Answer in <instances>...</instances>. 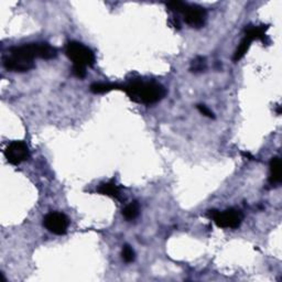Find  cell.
Masks as SVG:
<instances>
[{"instance_id":"cell-10","label":"cell","mask_w":282,"mask_h":282,"mask_svg":"<svg viewBox=\"0 0 282 282\" xmlns=\"http://www.w3.org/2000/svg\"><path fill=\"white\" fill-rule=\"evenodd\" d=\"M268 26H248L245 29V37L249 38L251 41L260 40L264 42L266 39V31L268 30Z\"/></svg>"},{"instance_id":"cell-14","label":"cell","mask_w":282,"mask_h":282,"mask_svg":"<svg viewBox=\"0 0 282 282\" xmlns=\"http://www.w3.org/2000/svg\"><path fill=\"white\" fill-rule=\"evenodd\" d=\"M206 69V62L203 56H197L191 63V72L200 73Z\"/></svg>"},{"instance_id":"cell-7","label":"cell","mask_w":282,"mask_h":282,"mask_svg":"<svg viewBox=\"0 0 282 282\" xmlns=\"http://www.w3.org/2000/svg\"><path fill=\"white\" fill-rule=\"evenodd\" d=\"M3 66L11 72H27L35 67V62H28L16 56H8L3 60Z\"/></svg>"},{"instance_id":"cell-8","label":"cell","mask_w":282,"mask_h":282,"mask_svg":"<svg viewBox=\"0 0 282 282\" xmlns=\"http://www.w3.org/2000/svg\"><path fill=\"white\" fill-rule=\"evenodd\" d=\"M282 180V163L280 158L275 157L270 161V176L269 182L271 185L279 184Z\"/></svg>"},{"instance_id":"cell-4","label":"cell","mask_w":282,"mask_h":282,"mask_svg":"<svg viewBox=\"0 0 282 282\" xmlns=\"http://www.w3.org/2000/svg\"><path fill=\"white\" fill-rule=\"evenodd\" d=\"M43 224L45 228L48 229L50 233L54 235H64L66 234L67 228H69L70 221L66 215L63 213L51 212L46 214L43 218Z\"/></svg>"},{"instance_id":"cell-19","label":"cell","mask_w":282,"mask_h":282,"mask_svg":"<svg viewBox=\"0 0 282 282\" xmlns=\"http://www.w3.org/2000/svg\"><path fill=\"white\" fill-rule=\"evenodd\" d=\"M242 154L244 155L245 158H248L249 160H255V157L254 155H251L249 152H242Z\"/></svg>"},{"instance_id":"cell-3","label":"cell","mask_w":282,"mask_h":282,"mask_svg":"<svg viewBox=\"0 0 282 282\" xmlns=\"http://www.w3.org/2000/svg\"><path fill=\"white\" fill-rule=\"evenodd\" d=\"M208 217L215 222V224L221 228L236 229L241 226L244 220V215L241 210L229 208L224 212H218L216 209H212L208 212Z\"/></svg>"},{"instance_id":"cell-13","label":"cell","mask_w":282,"mask_h":282,"mask_svg":"<svg viewBox=\"0 0 282 282\" xmlns=\"http://www.w3.org/2000/svg\"><path fill=\"white\" fill-rule=\"evenodd\" d=\"M123 215L127 221L136 220L139 215V204L137 202H133V203L126 206L123 210Z\"/></svg>"},{"instance_id":"cell-15","label":"cell","mask_w":282,"mask_h":282,"mask_svg":"<svg viewBox=\"0 0 282 282\" xmlns=\"http://www.w3.org/2000/svg\"><path fill=\"white\" fill-rule=\"evenodd\" d=\"M121 256H123L124 262L127 263H132L133 260H134V251L129 245H125L124 246L123 254H121Z\"/></svg>"},{"instance_id":"cell-17","label":"cell","mask_w":282,"mask_h":282,"mask_svg":"<svg viewBox=\"0 0 282 282\" xmlns=\"http://www.w3.org/2000/svg\"><path fill=\"white\" fill-rule=\"evenodd\" d=\"M72 72L76 77L84 78L86 76V67L79 66V65H73Z\"/></svg>"},{"instance_id":"cell-1","label":"cell","mask_w":282,"mask_h":282,"mask_svg":"<svg viewBox=\"0 0 282 282\" xmlns=\"http://www.w3.org/2000/svg\"><path fill=\"white\" fill-rule=\"evenodd\" d=\"M123 91L136 103L151 105L161 100L167 94L166 88L154 82L134 81L124 86Z\"/></svg>"},{"instance_id":"cell-18","label":"cell","mask_w":282,"mask_h":282,"mask_svg":"<svg viewBox=\"0 0 282 282\" xmlns=\"http://www.w3.org/2000/svg\"><path fill=\"white\" fill-rule=\"evenodd\" d=\"M197 109H199V112L201 113H203L204 116H206V117H208V118H215V116H214V113H213V112L210 111L209 108H207L205 106V105H197Z\"/></svg>"},{"instance_id":"cell-12","label":"cell","mask_w":282,"mask_h":282,"mask_svg":"<svg viewBox=\"0 0 282 282\" xmlns=\"http://www.w3.org/2000/svg\"><path fill=\"white\" fill-rule=\"evenodd\" d=\"M251 42H252V41L249 39V38H247V37L244 38L241 43H239L237 50H236V51H235L234 57H233V60H234L235 62L242 60V58H243L244 56H245V54L247 53V51H248V50H249V48H250Z\"/></svg>"},{"instance_id":"cell-16","label":"cell","mask_w":282,"mask_h":282,"mask_svg":"<svg viewBox=\"0 0 282 282\" xmlns=\"http://www.w3.org/2000/svg\"><path fill=\"white\" fill-rule=\"evenodd\" d=\"M167 6L169 7L172 11H176V12H179V14H184V11L187 10L188 5V3L181 2V1H171L168 3Z\"/></svg>"},{"instance_id":"cell-5","label":"cell","mask_w":282,"mask_h":282,"mask_svg":"<svg viewBox=\"0 0 282 282\" xmlns=\"http://www.w3.org/2000/svg\"><path fill=\"white\" fill-rule=\"evenodd\" d=\"M5 157L8 162L18 166V164L27 161L30 157L28 146L23 141H12L5 150Z\"/></svg>"},{"instance_id":"cell-9","label":"cell","mask_w":282,"mask_h":282,"mask_svg":"<svg viewBox=\"0 0 282 282\" xmlns=\"http://www.w3.org/2000/svg\"><path fill=\"white\" fill-rule=\"evenodd\" d=\"M97 192L102 195L111 196L115 200L123 201V195H121L119 188L117 187V185L113 182H107V183L100 184L97 188Z\"/></svg>"},{"instance_id":"cell-2","label":"cell","mask_w":282,"mask_h":282,"mask_svg":"<svg viewBox=\"0 0 282 282\" xmlns=\"http://www.w3.org/2000/svg\"><path fill=\"white\" fill-rule=\"evenodd\" d=\"M65 53L67 57L73 62V65L93 66L95 63V56L90 48L79 42L72 41L67 43Z\"/></svg>"},{"instance_id":"cell-11","label":"cell","mask_w":282,"mask_h":282,"mask_svg":"<svg viewBox=\"0 0 282 282\" xmlns=\"http://www.w3.org/2000/svg\"><path fill=\"white\" fill-rule=\"evenodd\" d=\"M124 86L118 85V84H105V83H94L92 84L90 90L94 94H105V93L115 91V90H121L123 91Z\"/></svg>"},{"instance_id":"cell-6","label":"cell","mask_w":282,"mask_h":282,"mask_svg":"<svg viewBox=\"0 0 282 282\" xmlns=\"http://www.w3.org/2000/svg\"><path fill=\"white\" fill-rule=\"evenodd\" d=\"M183 15L185 22L188 26L193 28H201L204 26L206 20V12L202 7L188 5Z\"/></svg>"}]
</instances>
